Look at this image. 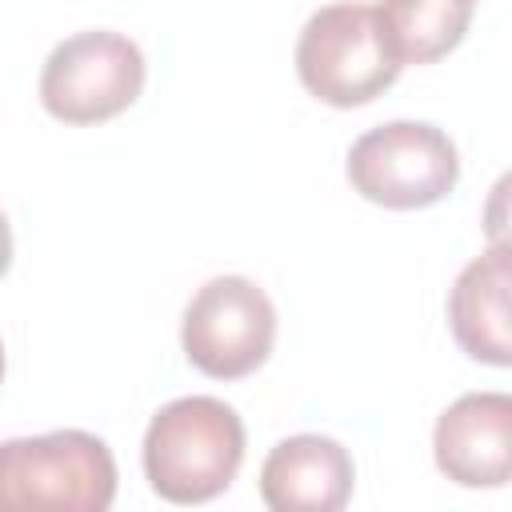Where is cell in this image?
<instances>
[{
  "label": "cell",
  "mask_w": 512,
  "mask_h": 512,
  "mask_svg": "<svg viewBox=\"0 0 512 512\" xmlns=\"http://www.w3.org/2000/svg\"><path fill=\"white\" fill-rule=\"evenodd\" d=\"M476 0H376V16L400 64H432L448 56L468 24Z\"/></svg>",
  "instance_id": "cell-10"
},
{
  "label": "cell",
  "mask_w": 512,
  "mask_h": 512,
  "mask_svg": "<svg viewBox=\"0 0 512 512\" xmlns=\"http://www.w3.org/2000/svg\"><path fill=\"white\" fill-rule=\"evenodd\" d=\"M12 268V224H8V216L0 212V276Z\"/></svg>",
  "instance_id": "cell-11"
},
{
  "label": "cell",
  "mask_w": 512,
  "mask_h": 512,
  "mask_svg": "<svg viewBox=\"0 0 512 512\" xmlns=\"http://www.w3.org/2000/svg\"><path fill=\"white\" fill-rule=\"evenodd\" d=\"M400 60L384 36L376 4L340 0L312 12L296 40V76L328 108H364L384 96L396 76Z\"/></svg>",
  "instance_id": "cell-3"
},
{
  "label": "cell",
  "mask_w": 512,
  "mask_h": 512,
  "mask_svg": "<svg viewBox=\"0 0 512 512\" xmlns=\"http://www.w3.org/2000/svg\"><path fill=\"white\" fill-rule=\"evenodd\" d=\"M144 52L112 28H88L60 40L40 68V104L60 124H104L128 112L144 92Z\"/></svg>",
  "instance_id": "cell-5"
},
{
  "label": "cell",
  "mask_w": 512,
  "mask_h": 512,
  "mask_svg": "<svg viewBox=\"0 0 512 512\" xmlns=\"http://www.w3.org/2000/svg\"><path fill=\"white\" fill-rule=\"evenodd\" d=\"M4 364H8V360H4V340H0V380H4Z\"/></svg>",
  "instance_id": "cell-12"
},
{
  "label": "cell",
  "mask_w": 512,
  "mask_h": 512,
  "mask_svg": "<svg viewBox=\"0 0 512 512\" xmlns=\"http://www.w3.org/2000/svg\"><path fill=\"white\" fill-rule=\"evenodd\" d=\"M276 304L248 276L204 280L180 320V348L188 364L212 380H244L272 356Z\"/></svg>",
  "instance_id": "cell-6"
},
{
  "label": "cell",
  "mask_w": 512,
  "mask_h": 512,
  "mask_svg": "<svg viewBox=\"0 0 512 512\" xmlns=\"http://www.w3.org/2000/svg\"><path fill=\"white\" fill-rule=\"evenodd\" d=\"M352 484V452L320 432L284 436L260 464V500L272 512H340Z\"/></svg>",
  "instance_id": "cell-8"
},
{
  "label": "cell",
  "mask_w": 512,
  "mask_h": 512,
  "mask_svg": "<svg viewBox=\"0 0 512 512\" xmlns=\"http://www.w3.org/2000/svg\"><path fill=\"white\" fill-rule=\"evenodd\" d=\"M144 480L168 504H208L244 464V420L216 396L168 400L144 428Z\"/></svg>",
  "instance_id": "cell-1"
},
{
  "label": "cell",
  "mask_w": 512,
  "mask_h": 512,
  "mask_svg": "<svg viewBox=\"0 0 512 512\" xmlns=\"http://www.w3.org/2000/svg\"><path fill=\"white\" fill-rule=\"evenodd\" d=\"M508 244L492 240L488 252L468 260L448 292V328L460 352L488 368L512 364V336H508Z\"/></svg>",
  "instance_id": "cell-9"
},
{
  "label": "cell",
  "mask_w": 512,
  "mask_h": 512,
  "mask_svg": "<svg viewBox=\"0 0 512 512\" xmlns=\"http://www.w3.org/2000/svg\"><path fill=\"white\" fill-rule=\"evenodd\" d=\"M440 476L460 488H504L512 476V396L464 392L432 428Z\"/></svg>",
  "instance_id": "cell-7"
},
{
  "label": "cell",
  "mask_w": 512,
  "mask_h": 512,
  "mask_svg": "<svg viewBox=\"0 0 512 512\" xmlns=\"http://www.w3.org/2000/svg\"><path fill=\"white\" fill-rule=\"evenodd\" d=\"M344 176L368 204L420 212L452 196L460 180V152L452 136L428 120H388L352 140Z\"/></svg>",
  "instance_id": "cell-4"
},
{
  "label": "cell",
  "mask_w": 512,
  "mask_h": 512,
  "mask_svg": "<svg viewBox=\"0 0 512 512\" xmlns=\"http://www.w3.org/2000/svg\"><path fill=\"white\" fill-rule=\"evenodd\" d=\"M116 456L84 428L0 440V512H108Z\"/></svg>",
  "instance_id": "cell-2"
}]
</instances>
